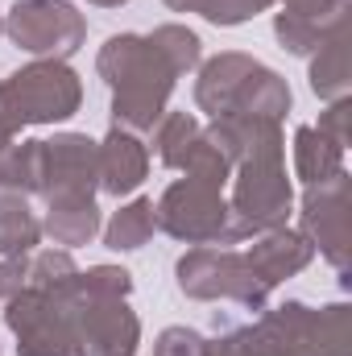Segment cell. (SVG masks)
Segmentation results:
<instances>
[{
    "instance_id": "cell-2",
    "label": "cell",
    "mask_w": 352,
    "mask_h": 356,
    "mask_svg": "<svg viewBox=\"0 0 352 356\" xmlns=\"http://www.w3.org/2000/svg\"><path fill=\"white\" fill-rule=\"evenodd\" d=\"M99 79L112 88V116L129 133H154L166 116V99L175 91V71L141 33H112L95 54Z\"/></svg>"
},
{
    "instance_id": "cell-14",
    "label": "cell",
    "mask_w": 352,
    "mask_h": 356,
    "mask_svg": "<svg viewBox=\"0 0 352 356\" xmlns=\"http://www.w3.org/2000/svg\"><path fill=\"white\" fill-rule=\"evenodd\" d=\"M257 71V58L241 54V50H224L207 63H199V79H195V108L216 116H228L237 95L245 88V79Z\"/></svg>"
},
{
    "instance_id": "cell-23",
    "label": "cell",
    "mask_w": 352,
    "mask_h": 356,
    "mask_svg": "<svg viewBox=\"0 0 352 356\" xmlns=\"http://www.w3.org/2000/svg\"><path fill=\"white\" fill-rule=\"evenodd\" d=\"M145 38H150V46L166 58V67H170L175 75H191V71L199 67V58H203V42H199V33L186 29V25H158V29L145 33Z\"/></svg>"
},
{
    "instance_id": "cell-32",
    "label": "cell",
    "mask_w": 352,
    "mask_h": 356,
    "mask_svg": "<svg viewBox=\"0 0 352 356\" xmlns=\"http://www.w3.org/2000/svg\"><path fill=\"white\" fill-rule=\"evenodd\" d=\"M286 13H298V17H315V21H332L340 13H349V0H282Z\"/></svg>"
},
{
    "instance_id": "cell-27",
    "label": "cell",
    "mask_w": 352,
    "mask_h": 356,
    "mask_svg": "<svg viewBox=\"0 0 352 356\" xmlns=\"http://www.w3.org/2000/svg\"><path fill=\"white\" fill-rule=\"evenodd\" d=\"M278 0H203L199 4V17L220 25V29H232V25H245L249 17H257L265 8H273Z\"/></svg>"
},
{
    "instance_id": "cell-10",
    "label": "cell",
    "mask_w": 352,
    "mask_h": 356,
    "mask_svg": "<svg viewBox=\"0 0 352 356\" xmlns=\"http://www.w3.org/2000/svg\"><path fill=\"white\" fill-rule=\"evenodd\" d=\"M298 232L323 253L332 269L349 282V249H352V211H349V170L311 182L303 191V211H298Z\"/></svg>"
},
{
    "instance_id": "cell-34",
    "label": "cell",
    "mask_w": 352,
    "mask_h": 356,
    "mask_svg": "<svg viewBox=\"0 0 352 356\" xmlns=\"http://www.w3.org/2000/svg\"><path fill=\"white\" fill-rule=\"evenodd\" d=\"M13 141H17V133H13V129H4V124H0V154H4V149H8V145H13Z\"/></svg>"
},
{
    "instance_id": "cell-31",
    "label": "cell",
    "mask_w": 352,
    "mask_h": 356,
    "mask_svg": "<svg viewBox=\"0 0 352 356\" xmlns=\"http://www.w3.org/2000/svg\"><path fill=\"white\" fill-rule=\"evenodd\" d=\"M29 286V253L25 257H0V302L21 294Z\"/></svg>"
},
{
    "instance_id": "cell-28",
    "label": "cell",
    "mask_w": 352,
    "mask_h": 356,
    "mask_svg": "<svg viewBox=\"0 0 352 356\" xmlns=\"http://www.w3.org/2000/svg\"><path fill=\"white\" fill-rule=\"evenodd\" d=\"M203 356H265L253 327H232L216 340H203Z\"/></svg>"
},
{
    "instance_id": "cell-17",
    "label": "cell",
    "mask_w": 352,
    "mask_h": 356,
    "mask_svg": "<svg viewBox=\"0 0 352 356\" xmlns=\"http://www.w3.org/2000/svg\"><path fill=\"white\" fill-rule=\"evenodd\" d=\"M290 112V83L269 71L265 63H257V71L245 79V88L237 95L228 116H265V120H282Z\"/></svg>"
},
{
    "instance_id": "cell-22",
    "label": "cell",
    "mask_w": 352,
    "mask_h": 356,
    "mask_svg": "<svg viewBox=\"0 0 352 356\" xmlns=\"http://www.w3.org/2000/svg\"><path fill=\"white\" fill-rule=\"evenodd\" d=\"M199 120L191 116V112H170L166 108V116L154 124V149H158V162L162 166H170V170H182V162H186V154L195 149V141H199Z\"/></svg>"
},
{
    "instance_id": "cell-30",
    "label": "cell",
    "mask_w": 352,
    "mask_h": 356,
    "mask_svg": "<svg viewBox=\"0 0 352 356\" xmlns=\"http://www.w3.org/2000/svg\"><path fill=\"white\" fill-rule=\"evenodd\" d=\"M349 112H352V99L349 95H340V99H332L328 104V112L319 116V133L328 137V141H336V145H349Z\"/></svg>"
},
{
    "instance_id": "cell-29",
    "label": "cell",
    "mask_w": 352,
    "mask_h": 356,
    "mask_svg": "<svg viewBox=\"0 0 352 356\" xmlns=\"http://www.w3.org/2000/svg\"><path fill=\"white\" fill-rule=\"evenodd\" d=\"M154 356H203V336L191 327H166L154 344Z\"/></svg>"
},
{
    "instance_id": "cell-26",
    "label": "cell",
    "mask_w": 352,
    "mask_h": 356,
    "mask_svg": "<svg viewBox=\"0 0 352 356\" xmlns=\"http://www.w3.org/2000/svg\"><path fill=\"white\" fill-rule=\"evenodd\" d=\"M79 286L91 298H129L133 294V273L120 266H91L79 269Z\"/></svg>"
},
{
    "instance_id": "cell-33",
    "label": "cell",
    "mask_w": 352,
    "mask_h": 356,
    "mask_svg": "<svg viewBox=\"0 0 352 356\" xmlns=\"http://www.w3.org/2000/svg\"><path fill=\"white\" fill-rule=\"evenodd\" d=\"M166 8H175V13H199V4L203 0H162Z\"/></svg>"
},
{
    "instance_id": "cell-3",
    "label": "cell",
    "mask_w": 352,
    "mask_h": 356,
    "mask_svg": "<svg viewBox=\"0 0 352 356\" xmlns=\"http://www.w3.org/2000/svg\"><path fill=\"white\" fill-rule=\"evenodd\" d=\"M83 104V83L63 58H33L8 79H0V124L21 133L29 124L71 120Z\"/></svg>"
},
{
    "instance_id": "cell-11",
    "label": "cell",
    "mask_w": 352,
    "mask_h": 356,
    "mask_svg": "<svg viewBox=\"0 0 352 356\" xmlns=\"http://www.w3.org/2000/svg\"><path fill=\"white\" fill-rule=\"evenodd\" d=\"M99 191V154L88 133H58L42 141V199H67V195H88Z\"/></svg>"
},
{
    "instance_id": "cell-13",
    "label": "cell",
    "mask_w": 352,
    "mask_h": 356,
    "mask_svg": "<svg viewBox=\"0 0 352 356\" xmlns=\"http://www.w3.org/2000/svg\"><path fill=\"white\" fill-rule=\"evenodd\" d=\"M245 261L253 266V273L262 277L265 286H278V282L303 273V269L315 261V245L298 228L286 224V228H273V232L253 236V245L245 249Z\"/></svg>"
},
{
    "instance_id": "cell-9",
    "label": "cell",
    "mask_w": 352,
    "mask_h": 356,
    "mask_svg": "<svg viewBox=\"0 0 352 356\" xmlns=\"http://www.w3.org/2000/svg\"><path fill=\"white\" fill-rule=\"evenodd\" d=\"M141 319L129 298H91L79 277L71 290V356H137Z\"/></svg>"
},
{
    "instance_id": "cell-8",
    "label": "cell",
    "mask_w": 352,
    "mask_h": 356,
    "mask_svg": "<svg viewBox=\"0 0 352 356\" xmlns=\"http://www.w3.org/2000/svg\"><path fill=\"white\" fill-rule=\"evenodd\" d=\"M4 33L33 58H71L88 42V17L67 0H17L4 13Z\"/></svg>"
},
{
    "instance_id": "cell-19",
    "label": "cell",
    "mask_w": 352,
    "mask_h": 356,
    "mask_svg": "<svg viewBox=\"0 0 352 356\" xmlns=\"http://www.w3.org/2000/svg\"><path fill=\"white\" fill-rule=\"evenodd\" d=\"M340 170H344V145L328 141L315 124H303L294 133V175L311 186V182H323Z\"/></svg>"
},
{
    "instance_id": "cell-36",
    "label": "cell",
    "mask_w": 352,
    "mask_h": 356,
    "mask_svg": "<svg viewBox=\"0 0 352 356\" xmlns=\"http://www.w3.org/2000/svg\"><path fill=\"white\" fill-rule=\"evenodd\" d=\"M0 33H4V17H0Z\"/></svg>"
},
{
    "instance_id": "cell-35",
    "label": "cell",
    "mask_w": 352,
    "mask_h": 356,
    "mask_svg": "<svg viewBox=\"0 0 352 356\" xmlns=\"http://www.w3.org/2000/svg\"><path fill=\"white\" fill-rule=\"evenodd\" d=\"M91 4H99V8H120V4H129V0H91Z\"/></svg>"
},
{
    "instance_id": "cell-25",
    "label": "cell",
    "mask_w": 352,
    "mask_h": 356,
    "mask_svg": "<svg viewBox=\"0 0 352 356\" xmlns=\"http://www.w3.org/2000/svg\"><path fill=\"white\" fill-rule=\"evenodd\" d=\"M79 273L75 257L67 249H33L29 253V286H42V290H54L63 282H71Z\"/></svg>"
},
{
    "instance_id": "cell-5",
    "label": "cell",
    "mask_w": 352,
    "mask_h": 356,
    "mask_svg": "<svg viewBox=\"0 0 352 356\" xmlns=\"http://www.w3.org/2000/svg\"><path fill=\"white\" fill-rule=\"evenodd\" d=\"M178 290L186 298H199V302H211V298H232L249 311H265L269 302V290L262 277L253 273V266L245 261L241 249H228V245H195L178 257Z\"/></svg>"
},
{
    "instance_id": "cell-21",
    "label": "cell",
    "mask_w": 352,
    "mask_h": 356,
    "mask_svg": "<svg viewBox=\"0 0 352 356\" xmlns=\"http://www.w3.org/2000/svg\"><path fill=\"white\" fill-rule=\"evenodd\" d=\"M158 232V216H154V199H129L120 211H112V220L104 224V245L116 253H133L141 249L150 236Z\"/></svg>"
},
{
    "instance_id": "cell-1",
    "label": "cell",
    "mask_w": 352,
    "mask_h": 356,
    "mask_svg": "<svg viewBox=\"0 0 352 356\" xmlns=\"http://www.w3.org/2000/svg\"><path fill=\"white\" fill-rule=\"evenodd\" d=\"M232 245L253 241L262 232L286 228L290 207H294V186L286 178V133L282 120H257L253 124V141L245 149V158L232 166Z\"/></svg>"
},
{
    "instance_id": "cell-15",
    "label": "cell",
    "mask_w": 352,
    "mask_h": 356,
    "mask_svg": "<svg viewBox=\"0 0 352 356\" xmlns=\"http://www.w3.org/2000/svg\"><path fill=\"white\" fill-rule=\"evenodd\" d=\"M42 232L63 245V249H79L99 232V207L88 195H67V199H46V220Z\"/></svg>"
},
{
    "instance_id": "cell-16",
    "label": "cell",
    "mask_w": 352,
    "mask_h": 356,
    "mask_svg": "<svg viewBox=\"0 0 352 356\" xmlns=\"http://www.w3.org/2000/svg\"><path fill=\"white\" fill-rule=\"evenodd\" d=\"M352 46H349V25L344 29H336L315 54H311V91L319 95V99H340V95H349L352 88Z\"/></svg>"
},
{
    "instance_id": "cell-20",
    "label": "cell",
    "mask_w": 352,
    "mask_h": 356,
    "mask_svg": "<svg viewBox=\"0 0 352 356\" xmlns=\"http://www.w3.org/2000/svg\"><path fill=\"white\" fill-rule=\"evenodd\" d=\"M349 25V13H340V17H332V21H315V17H298V13H278L273 17V38L282 42V50H290V54H298V58H311L336 29H344Z\"/></svg>"
},
{
    "instance_id": "cell-18",
    "label": "cell",
    "mask_w": 352,
    "mask_h": 356,
    "mask_svg": "<svg viewBox=\"0 0 352 356\" xmlns=\"http://www.w3.org/2000/svg\"><path fill=\"white\" fill-rule=\"evenodd\" d=\"M42 245V220L29 211V199L0 191V257H25Z\"/></svg>"
},
{
    "instance_id": "cell-7",
    "label": "cell",
    "mask_w": 352,
    "mask_h": 356,
    "mask_svg": "<svg viewBox=\"0 0 352 356\" xmlns=\"http://www.w3.org/2000/svg\"><path fill=\"white\" fill-rule=\"evenodd\" d=\"M154 216H158V228L182 245H232L228 236L232 211H228L224 191L203 186L195 178L170 182L162 199L154 203Z\"/></svg>"
},
{
    "instance_id": "cell-24",
    "label": "cell",
    "mask_w": 352,
    "mask_h": 356,
    "mask_svg": "<svg viewBox=\"0 0 352 356\" xmlns=\"http://www.w3.org/2000/svg\"><path fill=\"white\" fill-rule=\"evenodd\" d=\"M182 175L195 178V182H203V186H216V191H224L228 182H232V162L199 133V141H195V149L186 154V162H182Z\"/></svg>"
},
{
    "instance_id": "cell-12",
    "label": "cell",
    "mask_w": 352,
    "mask_h": 356,
    "mask_svg": "<svg viewBox=\"0 0 352 356\" xmlns=\"http://www.w3.org/2000/svg\"><path fill=\"white\" fill-rule=\"evenodd\" d=\"M95 154H99V191L108 195H133L145 175H150V149L137 133L112 124L104 141H95Z\"/></svg>"
},
{
    "instance_id": "cell-6",
    "label": "cell",
    "mask_w": 352,
    "mask_h": 356,
    "mask_svg": "<svg viewBox=\"0 0 352 356\" xmlns=\"http://www.w3.org/2000/svg\"><path fill=\"white\" fill-rule=\"evenodd\" d=\"M75 277L54 286V290L25 286L21 294L8 298L4 323L17 336V356H71V290H75Z\"/></svg>"
},
{
    "instance_id": "cell-4",
    "label": "cell",
    "mask_w": 352,
    "mask_h": 356,
    "mask_svg": "<svg viewBox=\"0 0 352 356\" xmlns=\"http://www.w3.org/2000/svg\"><path fill=\"white\" fill-rule=\"evenodd\" d=\"M265 356H352V307L282 302L253 323Z\"/></svg>"
}]
</instances>
